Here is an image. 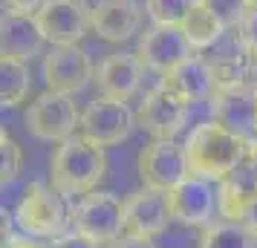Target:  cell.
Returning a JSON list of instances; mask_svg holds the SVG:
<instances>
[{"instance_id": "cell-31", "label": "cell", "mask_w": 257, "mask_h": 248, "mask_svg": "<svg viewBox=\"0 0 257 248\" xmlns=\"http://www.w3.org/2000/svg\"><path fill=\"white\" fill-rule=\"evenodd\" d=\"M240 222H243L245 228L257 236V196L248 202V208H245V213H243V219H240Z\"/></svg>"}, {"instance_id": "cell-4", "label": "cell", "mask_w": 257, "mask_h": 248, "mask_svg": "<svg viewBox=\"0 0 257 248\" xmlns=\"http://www.w3.org/2000/svg\"><path fill=\"white\" fill-rule=\"evenodd\" d=\"M90 12L87 0H41L35 9V24L44 41L52 47H72L90 32Z\"/></svg>"}, {"instance_id": "cell-32", "label": "cell", "mask_w": 257, "mask_h": 248, "mask_svg": "<svg viewBox=\"0 0 257 248\" xmlns=\"http://www.w3.org/2000/svg\"><path fill=\"white\" fill-rule=\"evenodd\" d=\"M6 248H41L35 239H9V245Z\"/></svg>"}, {"instance_id": "cell-5", "label": "cell", "mask_w": 257, "mask_h": 248, "mask_svg": "<svg viewBox=\"0 0 257 248\" xmlns=\"http://www.w3.org/2000/svg\"><path fill=\"white\" fill-rule=\"evenodd\" d=\"M15 219L29 236H58L67 222L64 199L44 182H29L24 190V199L15 211Z\"/></svg>"}, {"instance_id": "cell-6", "label": "cell", "mask_w": 257, "mask_h": 248, "mask_svg": "<svg viewBox=\"0 0 257 248\" xmlns=\"http://www.w3.org/2000/svg\"><path fill=\"white\" fill-rule=\"evenodd\" d=\"M78 107L75 98L64 93H44L32 101L26 113V130L41 142H64L78 130Z\"/></svg>"}, {"instance_id": "cell-34", "label": "cell", "mask_w": 257, "mask_h": 248, "mask_svg": "<svg viewBox=\"0 0 257 248\" xmlns=\"http://www.w3.org/2000/svg\"><path fill=\"white\" fill-rule=\"evenodd\" d=\"M251 136H257V113H254V127H251Z\"/></svg>"}, {"instance_id": "cell-19", "label": "cell", "mask_w": 257, "mask_h": 248, "mask_svg": "<svg viewBox=\"0 0 257 248\" xmlns=\"http://www.w3.org/2000/svg\"><path fill=\"white\" fill-rule=\"evenodd\" d=\"M179 29H182V35H185L191 49L214 47L222 38V32H225V26H222L220 18L205 6V0H194V3H191V9H188V15L182 18Z\"/></svg>"}, {"instance_id": "cell-29", "label": "cell", "mask_w": 257, "mask_h": 248, "mask_svg": "<svg viewBox=\"0 0 257 248\" xmlns=\"http://www.w3.org/2000/svg\"><path fill=\"white\" fill-rule=\"evenodd\" d=\"M9 239H12V213L0 208V248L9 245Z\"/></svg>"}, {"instance_id": "cell-9", "label": "cell", "mask_w": 257, "mask_h": 248, "mask_svg": "<svg viewBox=\"0 0 257 248\" xmlns=\"http://www.w3.org/2000/svg\"><path fill=\"white\" fill-rule=\"evenodd\" d=\"M165 196H168L171 219H176L182 225L205 228L217 216V190H214V182H208V179H199L194 173H188L179 185L165 190Z\"/></svg>"}, {"instance_id": "cell-10", "label": "cell", "mask_w": 257, "mask_h": 248, "mask_svg": "<svg viewBox=\"0 0 257 248\" xmlns=\"http://www.w3.org/2000/svg\"><path fill=\"white\" fill-rule=\"evenodd\" d=\"M188 156L185 147L176 139H159L151 142L139 156V176L145 188L151 190H171L188 176Z\"/></svg>"}, {"instance_id": "cell-2", "label": "cell", "mask_w": 257, "mask_h": 248, "mask_svg": "<svg viewBox=\"0 0 257 248\" xmlns=\"http://www.w3.org/2000/svg\"><path fill=\"white\" fill-rule=\"evenodd\" d=\"M58 144L61 147L52 156V190L61 199L84 196V193L95 190V185L104 179L107 170L104 147L87 142L84 136H75V133Z\"/></svg>"}, {"instance_id": "cell-28", "label": "cell", "mask_w": 257, "mask_h": 248, "mask_svg": "<svg viewBox=\"0 0 257 248\" xmlns=\"http://www.w3.org/2000/svg\"><path fill=\"white\" fill-rule=\"evenodd\" d=\"M110 248H156V245H153V239H151V236L121 234V236H116V239L110 242Z\"/></svg>"}, {"instance_id": "cell-16", "label": "cell", "mask_w": 257, "mask_h": 248, "mask_svg": "<svg viewBox=\"0 0 257 248\" xmlns=\"http://www.w3.org/2000/svg\"><path fill=\"white\" fill-rule=\"evenodd\" d=\"M214 107V121H220L222 127L234 133L248 136L254 127V113H257V87L254 84H240L228 90H217L211 95Z\"/></svg>"}, {"instance_id": "cell-20", "label": "cell", "mask_w": 257, "mask_h": 248, "mask_svg": "<svg viewBox=\"0 0 257 248\" xmlns=\"http://www.w3.org/2000/svg\"><path fill=\"white\" fill-rule=\"evenodd\" d=\"M199 248H257V236L243 222L214 219L202 228Z\"/></svg>"}, {"instance_id": "cell-25", "label": "cell", "mask_w": 257, "mask_h": 248, "mask_svg": "<svg viewBox=\"0 0 257 248\" xmlns=\"http://www.w3.org/2000/svg\"><path fill=\"white\" fill-rule=\"evenodd\" d=\"M237 44L240 52H245L251 61H257V6L245 9L240 24H237Z\"/></svg>"}, {"instance_id": "cell-15", "label": "cell", "mask_w": 257, "mask_h": 248, "mask_svg": "<svg viewBox=\"0 0 257 248\" xmlns=\"http://www.w3.org/2000/svg\"><path fill=\"white\" fill-rule=\"evenodd\" d=\"M168 222H171V211H168V196L162 190L145 188L124 202V231L121 234L153 239L168 228Z\"/></svg>"}, {"instance_id": "cell-33", "label": "cell", "mask_w": 257, "mask_h": 248, "mask_svg": "<svg viewBox=\"0 0 257 248\" xmlns=\"http://www.w3.org/2000/svg\"><path fill=\"white\" fill-rule=\"evenodd\" d=\"M243 3H245V9H254L257 6V0H243Z\"/></svg>"}, {"instance_id": "cell-35", "label": "cell", "mask_w": 257, "mask_h": 248, "mask_svg": "<svg viewBox=\"0 0 257 248\" xmlns=\"http://www.w3.org/2000/svg\"><path fill=\"white\" fill-rule=\"evenodd\" d=\"M254 87H257V61H254Z\"/></svg>"}, {"instance_id": "cell-18", "label": "cell", "mask_w": 257, "mask_h": 248, "mask_svg": "<svg viewBox=\"0 0 257 248\" xmlns=\"http://www.w3.org/2000/svg\"><path fill=\"white\" fill-rule=\"evenodd\" d=\"M162 84L165 87H171L176 95H182L188 104H194V101H211V95H214V78H211V67L208 61L202 58H185L179 67L162 75Z\"/></svg>"}, {"instance_id": "cell-27", "label": "cell", "mask_w": 257, "mask_h": 248, "mask_svg": "<svg viewBox=\"0 0 257 248\" xmlns=\"http://www.w3.org/2000/svg\"><path fill=\"white\" fill-rule=\"evenodd\" d=\"M52 248H98V242L87 239V236L78 234V231H67V234H58V236H55Z\"/></svg>"}, {"instance_id": "cell-24", "label": "cell", "mask_w": 257, "mask_h": 248, "mask_svg": "<svg viewBox=\"0 0 257 248\" xmlns=\"http://www.w3.org/2000/svg\"><path fill=\"white\" fill-rule=\"evenodd\" d=\"M21 165H24V150H21V144L0 127V182H12V179L21 173Z\"/></svg>"}, {"instance_id": "cell-30", "label": "cell", "mask_w": 257, "mask_h": 248, "mask_svg": "<svg viewBox=\"0 0 257 248\" xmlns=\"http://www.w3.org/2000/svg\"><path fill=\"white\" fill-rule=\"evenodd\" d=\"M9 12H21V15H35V9L41 6V0H6Z\"/></svg>"}, {"instance_id": "cell-12", "label": "cell", "mask_w": 257, "mask_h": 248, "mask_svg": "<svg viewBox=\"0 0 257 248\" xmlns=\"http://www.w3.org/2000/svg\"><path fill=\"white\" fill-rule=\"evenodd\" d=\"M93 61L78 44L72 47H55L44 61V84L49 93L75 95L93 81Z\"/></svg>"}, {"instance_id": "cell-26", "label": "cell", "mask_w": 257, "mask_h": 248, "mask_svg": "<svg viewBox=\"0 0 257 248\" xmlns=\"http://www.w3.org/2000/svg\"><path fill=\"white\" fill-rule=\"evenodd\" d=\"M205 6L220 18V24L225 26V29L240 24V18H243V12H245L243 0H205Z\"/></svg>"}, {"instance_id": "cell-3", "label": "cell", "mask_w": 257, "mask_h": 248, "mask_svg": "<svg viewBox=\"0 0 257 248\" xmlns=\"http://www.w3.org/2000/svg\"><path fill=\"white\" fill-rule=\"evenodd\" d=\"M72 231L84 234L98 245L113 242L124 231V202L110 190H90L70 213Z\"/></svg>"}, {"instance_id": "cell-23", "label": "cell", "mask_w": 257, "mask_h": 248, "mask_svg": "<svg viewBox=\"0 0 257 248\" xmlns=\"http://www.w3.org/2000/svg\"><path fill=\"white\" fill-rule=\"evenodd\" d=\"M194 0H145V9L151 15L153 24L162 26H179L182 18L188 15Z\"/></svg>"}, {"instance_id": "cell-17", "label": "cell", "mask_w": 257, "mask_h": 248, "mask_svg": "<svg viewBox=\"0 0 257 248\" xmlns=\"http://www.w3.org/2000/svg\"><path fill=\"white\" fill-rule=\"evenodd\" d=\"M44 47V35L32 15L6 12L0 15V58L32 61Z\"/></svg>"}, {"instance_id": "cell-1", "label": "cell", "mask_w": 257, "mask_h": 248, "mask_svg": "<svg viewBox=\"0 0 257 248\" xmlns=\"http://www.w3.org/2000/svg\"><path fill=\"white\" fill-rule=\"evenodd\" d=\"M245 139L248 136L222 127L214 118L197 124L182 144L188 156V170L199 179H208V182L225 179L231 173V167L237 165L240 153H243Z\"/></svg>"}, {"instance_id": "cell-7", "label": "cell", "mask_w": 257, "mask_h": 248, "mask_svg": "<svg viewBox=\"0 0 257 248\" xmlns=\"http://www.w3.org/2000/svg\"><path fill=\"white\" fill-rule=\"evenodd\" d=\"M133 130V113L127 101H113V98H95L87 104V110L78 118V136L98 147L124 142Z\"/></svg>"}, {"instance_id": "cell-8", "label": "cell", "mask_w": 257, "mask_h": 248, "mask_svg": "<svg viewBox=\"0 0 257 248\" xmlns=\"http://www.w3.org/2000/svg\"><path fill=\"white\" fill-rule=\"evenodd\" d=\"M188 113H191V104L159 81L153 90H148L145 101H142L139 124L153 136V142L176 139L182 133V127L188 124Z\"/></svg>"}, {"instance_id": "cell-13", "label": "cell", "mask_w": 257, "mask_h": 248, "mask_svg": "<svg viewBox=\"0 0 257 248\" xmlns=\"http://www.w3.org/2000/svg\"><path fill=\"white\" fill-rule=\"evenodd\" d=\"M142 6L136 0H98L90 12V29L101 41L124 44L139 32Z\"/></svg>"}, {"instance_id": "cell-11", "label": "cell", "mask_w": 257, "mask_h": 248, "mask_svg": "<svg viewBox=\"0 0 257 248\" xmlns=\"http://www.w3.org/2000/svg\"><path fill=\"white\" fill-rule=\"evenodd\" d=\"M194 49L188 47L185 35L179 26H162L153 24L145 35H142L139 47H136V58H139L142 70L159 72V75H168V72L179 67L185 58H191Z\"/></svg>"}, {"instance_id": "cell-22", "label": "cell", "mask_w": 257, "mask_h": 248, "mask_svg": "<svg viewBox=\"0 0 257 248\" xmlns=\"http://www.w3.org/2000/svg\"><path fill=\"white\" fill-rule=\"evenodd\" d=\"M29 93V70L24 61L0 58V107H18Z\"/></svg>"}, {"instance_id": "cell-14", "label": "cell", "mask_w": 257, "mask_h": 248, "mask_svg": "<svg viewBox=\"0 0 257 248\" xmlns=\"http://www.w3.org/2000/svg\"><path fill=\"white\" fill-rule=\"evenodd\" d=\"M142 75H145V70H142L139 58L133 52H113L93 72L95 84H98V93L104 98H113V101L133 98L136 90L142 87Z\"/></svg>"}, {"instance_id": "cell-21", "label": "cell", "mask_w": 257, "mask_h": 248, "mask_svg": "<svg viewBox=\"0 0 257 248\" xmlns=\"http://www.w3.org/2000/svg\"><path fill=\"white\" fill-rule=\"evenodd\" d=\"M211 78H214V93L217 90H228V87H240V84H254V61L245 52L237 55H220L211 61Z\"/></svg>"}]
</instances>
